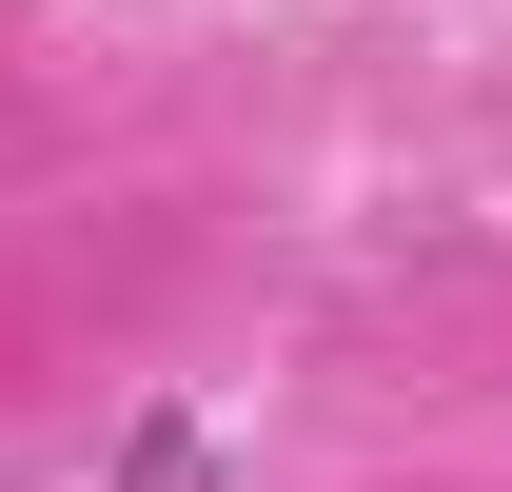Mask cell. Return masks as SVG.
I'll use <instances>...</instances> for the list:
<instances>
[{
    "label": "cell",
    "instance_id": "obj_1",
    "mask_svg": "<svg viewBox=\"0 0 512 492\" xmlns=\"http://www.w3.org/2000/svg\"><path fill=\"white\" fill-rule=\"evenodd\" d=\"M197 473H217V453H197V414H138V433H119V492H197Z\"/></svg>",
    "mask_w": 512,
    "mask_h": 492
}]
</instances>
